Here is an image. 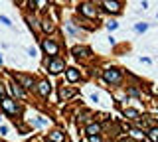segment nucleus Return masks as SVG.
<instances>
[{
    "label": "nucleus",
    "instance_id": "obj_1",
    "mask_svg": "<svg viewBox=\"0 0 158 142\" xmlns=\"http://www.w3.org/2000/svg\"><path fill=\"white\" fill-rule=\"evenodd\" d=\"M0 105H2V108L8 112V115H18V112H20V107H18V103H16L14 99H10V97H2Z\"/></svg>",
    "mask_w": 158,
    "mask_h": 142
},
{
    "label": "nucleus",
    "instance_id": "obj_2",
    "mask_svg": "<svg viewBox=\"0 0 158 142\" xmlns=\"http://www.w3.org/2000/svg\"><path fill=\"white\" fill-rule=\"evenodd\" d=\"M63 69H65V61H63V59H59V57H52V59L48 61V71H49L52 75L61 73Z\"/></svg>",
    "mask_w": 158,
    "mask_h": 142
},
{
    "label": "nucleus",
    "instance_id": "obj_3",
    "mask_svg": "<svg viewBox=\"0 0 158 142\" xmlns=\"http://www.w3.org/2000/svg\"><path fill=\"white\" fill-rule=\"evenodd\" d=\"M79 12H81L83 16H87V18H97V16H99L97 6H95V4H91V2H83V4H79Z\"/></svg>",
    "mask_w": 158,
    "mask_h": 142
},
{
    "label": "nucleus",
    "instance_id": "obj_4",
    "mask_svg": "<svg viewBox=\"0 0 158 142\" xmlns=\"http://www.w3.org/2000/svg\"><path fill=\"white\" fill-rule=\"evenodd\" d=\"M41 49L52 57H57V53H59V45H57L53 40H44L41 41Z\"/></svg>",
    "mask_w": 158,
    "mask_h": 142
},
{
    "label": "nucleus",
    "instance_id": "obj_5",
    "mask_svg": "<svg viewBox=\"0 0 158 142\" xmlns=\"http://www.w3.org/2000/svg\"><path fill=\"white\" fill-rule=\"evenodd\" d=\"M103 77H105V81L107 83H120V79H123V73H120L119 69H107V71H103Z\"/></svg>",
    "mask_w": 158,
    "mask_h": 142
},
{
    "label": "nucleus",
    "instance_id": "obj_6",
    "mask_svg": "<svg viewBox=\"0 0 158 142\" xmlns=\"http://www.w3.org/2000/svg\"><path fill=\"white\" fill-rule=\"evenodd\" d=\"M16 79V85L24 87V89H34V79L30 75H14Z\"/></svg>",
    "mask_w": 158,
    "mask_h": 142
},
{
    "label": "nucleus",
    "instance_id": "obj_7",
    "mask_svg": "<svg viewBox=\"0 0 158 142\" xmlns=\"http://www.w3.org/2000/svg\"><path fill=\"white\" fill-rule=\"evenodd\" d=\"M101 6L111 14H119L120 12V2H117V0H105V2H101Z\"/></svg>",
    "mask_w": 158,
    "mask_h": 142
},
{
    "label": "nucleus",
    "instance_id": "obj_8",
    "mask_svg": "<svg viewBox=\"0 0 158 142\" xmlns=\"http://www.w3.org/2000/svg\"><path fill=\"white\" fill-rule=\"evenodd\" d=\"M65 77H67L69 83H75V81H79L81 73H79V69H75V67H69V69H65Z\"/></svg>",
    "mask_w": 158,
    "mask_h": 142
},
{
    "label": "nucleus",
    "instance_id": "obj_9",
    "mask_svg": "<svg viewBox=\"0 0 158 142\" xmlns=\"http://www.w3.org/2000/svg\"><path fill=\"white\" fill-rule=\"evenodd\" d=\"M85 132L89 136H99V132H101V124H99V122H89L87 128H85Z\"/></svg>",
    "mask_w": 158,
    "mask_h": 142
},
{
    "label": "nucleus",
    "instance_id": "obj_10",
    "mask_svg": "<svg viewBox=\"0 0 158 142\" xmlns=\"http://www.w3.org/2000/svg\"><path fill=\"white\" fill-rule=\"evenodd\" d=\"M49 91H52V85H49L48 81H40V83H38V93H40V97H48Z\"/></svg>",
    "mask_w": 158,
    "mask_h": 142
},
{
    "label": "nucleus",
    "instance_id": "obj_11",
    "mask_svg": "<svg viewBox=\"0 0 158 142\" xmlns=\"http://www.w3.org/2000/svg\"><path fill=\"white\" fill-rule=\"evenodd\" d=\"M8 87H10V93L14 95V97H18V99H26V93L22 91V87H20V85H16V83H10Z\"/></svg>",
    "mask_w": 158,
    "mask_h": 142
},
{
    "label": "nucleus",
    "instance_id": "obj_12",
    "mask_svg": "<svg viewBox=\"0 0 158 142\" xmlns=\"http://www.w3.org/2000/svg\"><path fill=\"white\" fill-rule=\"evenodd\" d=\"M49 142H65V136L59 130H52L49 132Z\"/></svg>",
    "mask_w": 158,
    "mask_h": 142
},
{
    "label": "nucleus",
    "instance_id": "obj_13",
    "mask_svg": "<svg viewBox=\"0 0 158 142\" xmlns=\"http://www.w3.org/2000/svg\"><path fill=\"white\" fill-rule=\"evenodd\" d=\"M73 95H75V91H73V89L59 87V97H61V99H69V97H73Z\"/></svg>",
    "mask_w": 158,
    "mask_h": 142
},
{
    "label": "nucleus",
    "instance_id": "obj_14",
    "mask_svg": "<svg viewBox=\"0 0 158 142\" xmlns=\"http://www.w3.org/2000/svg\"><path fill=\"white\" fill-rule=\"evenodd\" d=\"M89 49L87 48H73V55L75 57H85V55H89Z\"/></svg>",
    "mask_w": 158,
    "mask_h": 142
},
{
    "label": "nucleus",
    "instance_id": "obj_15",
    "mask_svg": "<svg viewBox=\"0 0 158 142\" xmlns=\"http://www.w3.org/2000/svg\"><path fill=\"white\" fill-rule=\"evenodd\" d=\"M124 116H127V119H135V120H138L140 112L135 111V108H124Z\"/></svg>",
    "mask_w": 158,
    "mask_h": 142
},
{
    "label": "nucleus",
    "instance_id": "obj_16",
    "mask_svg": "<svg viewBox=\"0 0 158 142\" xmlns=\"http://www.w3.org/2000/svg\"><path fill=\"white\" fill-rule=\"evenodd\" d=\"M41 30L44 32H53V22L52 20H44V22H41Z\"/></svg>",
    "mask_w": 158,
    "mask_h": 142
},
{
    "label": "nucleus",
    "instance_id": "obj_17",
    "mask_svg": "<svg viewBox=\"0 0 158 142\" xmlns=\"http://www.w3.org/2000/svg\"><path fill=\"white\" fill-rule=\"evenodd\" d=\"M148 138H150L152 142H156V140H158V126H152L150 130H148Z\"/></svg>",
    "mask_w": 158,
    "mask_h": 142
},
{
    "label": "nucleus",
    "instance_id": "obj_18",
    "mask_svg": "<svg viewBox=\"0 0 158 142\" xmlns=\"http://www.w3.org/2000/svg\"><path fill=\"white\" fill-rule=\"evenodd\" d=\"M148 30V24L146 22H140V24H136L135 26V32H138V34H142V32H146Z\"/></svg>",
    "mask_w": 158,
    "mask_h": 142
},
{
    "label": "nucleus",
    "instance_id": "obj_19",
    "mask_svg": "<svg viewBox=\"0 0 158 142\" xmlns=\"http://www.w3.org/2000/svg\"><path fill=\"white\" fill-rule=\"evenodd\" d=\"M117 28H119V24H117V22H115V20H109V22H107V30H109V32H113V30H117Z\"/></svg>",
    "mask_w": 158,
    "mask_h": 142
},
{
    "label": "nucleus",
    "instance_id": "obj_20",
    "mask_svg": "<svg viewBox=\"0 0 158 142\" xmlns=\"http://www.w3.org/2000/svg\"><path fill=\"white\" fill-rule=\"evenodd\" d=\"M67 32H69L71 36H79V30H77L75 26H73V24H67Z\"/></svg>",
    "mask_w": 158,
    "mask_h": 142
},
{
    "label": "nucleus",
    "instance_id": "obj_21",
    "mask_svg": "<svg viewBox=\"0 0 158 142\" xmlns=\"http://www.w3.org/2000/svg\"><path fill=\"white\" fill-rule=\"evenodd\" d=\"M128 93H131V95H132V97H142V93H140V91H138V89H136V87H135V85H132V87H131V89H128Z\"/></svg>",
    "mask_w": 158,
    "mask_h": 142
},
{
    "label": "nucleus",
    "instance_id": "obj_22",
    "mask_svg": "<svg viewBox=\"0 0 158 142\" xmlns=\"http://www.w3.org/2000/svg\"><path fill=\"white\" fill-rule=\"evenodd\" d=\"M0 22L4 24V26H8V28H12V22H10V18L8 16H0Z\"/></svg>",
    "mask_w": 158,
    "mask_h": 142
},
{
    "label": "nucleus",
    "instance_id": "obj_23",
    "mask_svg": "<svg viewBox=\"0 0 158 142\" xmlns=\"http://www.w3.org/2000/svg\"><path fill=\"white\" fill-rule=\"evenodd\" d=\"M131 134H132V136H136V138H142V136H144L142 132L138 130V128H131Z\"/></svg>",
    "mask_w": 158,
    "mask_h": 142
},
{
    "label": "nucleus",
    "instance_id": "obj_24",
    "mask_svg": "<svg viewBox=\"0 0 158 142\" xmlns=\"http://www.w3.org/2000/svg\"><path fill=\"white\" fill-rule=\"evenodd\" d=\"M89 142H101V138L99 136H89Z\"/></svg>",
    "mask_w": 158,
    "mask_h": 142
},
{
    "label": "nucleus",
    "instance_id": "obj_25",
    "mask_svg": "<svg viewBox=\"0 0 158 142\" xmlns=\"http://www.w3.org/2000/svg\"><path fill=\"white\" fill-rule=\"evenodd\" d=\"M28 55L34 57V55H36V49H34V48H28Z\"/></svg>",
    "mask_w": 158,
    "mask_h": 142
},
{
    "label": "nucleus",
    "instance_id": "obj_26",
    "mask_svg": "<svg viewBox=\"0 0 158 142\" xmlns=\"http://www.w3.org/2000/svg\"><path fill=\"white\" fill-rule=\"evenodd\" d=\"M0 132H2V134H6V132H8V126H4V124H2V126H0Z\"/></svg>",
    "mask_w": 158,
    "mask_h": 142
},
{
    "label": "nucleus",
    "instance_id": "obj_27",
    "mask_svg": "<svg viewBox=\"0 0 158 142\" xmlns=\"http://www.w3.org/2000/svg\"><path fill=\"white\" fill-rule=\"evenodd\" d=\"M0 95H4V87H2V83H0Z\"/></svg>",
    "mask_w": 158,
    "mask_h": 142
},
{
    "label": "nucleus",
    "instance_id": "obj_28",
    "mask_svg": "<svg viewBox=\"0 0 158 142\" xmlns=\"http://www.w3.org/2000/svg\"><path fill=\"white\" fill-rule=\"evenodd\" d=\"M120 142H135V140H131V138H127V140H120Z\"/></svg>",
    "mask_w": 158,
    "mask_h": 142
},
{
    "label": "nucleus",
    "instance_id": "obj_29",
    "mask_svg": "<svg viewBox=\"0 0 158 142\" xmlns=\"http://www.w3.org/2000/svg\"><path fill=\"white\" fill-rule=\"evenodd\" d=\"M2 61H4V59H2V53H0V65H2Z\"/></svg>",
    "mask_w": 158,
    "mask_h": 142
},
{
    "label": "nucleus",
    "instance_id": "obj_30",
    "mask_svg": "<svg viewBox=\"0 0 158 142\" xmlns=\"http://www.w3.org/2000/svg\"><path fill=\"white\" fill-rule=\"evenodd\" d=\"M0 120H2V119H0Z\"/></svg>",
    "mask_w": 158,
    "mask_h": 142
},
{
    "label": "nucleus",
    "instance_id": "obj_31",
    "mask_svg": "<svg viewBox=\"0 0 158 142\" xmlns=\"http://www.w3.org/2000/svg\"><path fill=\"white\" fill-rule=\"evenodd\" d=\"M48 142H49V140H48Z\"/></svg>",
    "mask_w": 158,
    "mask_h": 142
},
{
    "label": "nucleus",
    "instance_id": "obj_32",
    "mask_svg": "<svg viewBox=\"0 0 158 142\" xmlns=\"http://www.w3.org/2000/svg\"><path fill=\"white\" fill-rule=\"evenodd\" d=\"M156 142H158V140H156Z\"/></svg>",
    "mask_w": 158,
    "mask_h": 142
}]
</instances>
